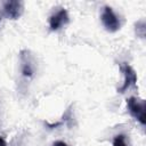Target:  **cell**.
I'll list each match as a JSON object with an SVG mask.
<instances>
[{"instance_id": "6da1fadb", "label": "cell", "mask_w": 146, "mask_h": 146, "mask_svg": "<svg viewBox=\"0 0 146 146\" xmlns=\"http://www.w3.org/2000/svg\"><path fill=\"white\" fill-rule=\"evenodd\" d=\"M127 107L132 117H135L141 125H145V100L138 97H130L127 99Z\"/></svg>"}, {"instance_id": "8992f818", "label": "cell", "mask_w": 146, "mask_h": 146, "mask_svg": "<svg viewBox=\"0 0 146 146\" xmlns=\"http://www.w3.org/2000/svg\"><path fill=\"white\" fill-rule=\"evenodd\" d=\"M19 58H21V68H22L23 76L32 78L34 74V65H33V60L30 55V51L22 50Z\"/></svg>"}, {"instance_id": "7a4b0ae2", "label": "cell", "mask_w": 146, "mask_h": 146, "mask_svg": "<svg viewBox=\"0 0 146 146\" xmlns=\"http://www.w3.org/2000/svg\"><path fill=\"white\" fill-rule=\"evenodd\" d=\"M102 23L105 27L106 31L113 33V32H116L120 26H121V23H120V19L119 17L115 15V13L113 11V9L108 6H105L104 9H103V13H102Z\"/></svg>"}, {"instance_id": "277c9868", "label": "cell", "mask_w": 146, "mask_h": 146, "mask_svg": "<svg viewBox=\"0 0 146 146\" xmlns=\"http://www.w3.org/2000/svg\"><path fill=\"white\" fill-rule=\"evenodd\" d=\"M68 21H70V17L66 9L60 8L49 17V27L51 31H57L64 25H66Z\"/></svg>"}, {"instance_id": "9c48e42d", "label": "cell", "mask_w": 146, "mask_h": 146, "mask_svg": "<svg viewBox=\"0 0 146 146\" xmlns=\"http://www.w3.org/2000/svg\"><path fill=\"white\" fill-rule=\"evenodd\" d=\"M0 146H7V143L5 141V139L0 136Z\"/></svg>"}, {"instance_id": "5b68a950", "label": "cell", "mask_w": 146, "mask_h": 146, "mask_svg": "<svg viewBox=\"0 0 146 146\" xmlns=\"http://www.w3.org/2000/svg\"><path fill=\"white\" fill-rule=\"evenodd\" d=\"M3 11H5L6 16L9 17L10 19H18L24 11L23 2L17 1V0L7 1L3 5Z\"/></svg>"}, {"instance_id": "52a82bcc", "label": "cell", "mask_w": 146, "mask_h": 146, "mask_svg": "<svg viewBox=\"0 0 146 146\" xmlns=\"http://www.w3.org/2000/svg\"><path fill=\"white\" fill-rule=\"evenodd\" d=\"M113 146H129L124 135H116L113 139Z\"/></svg>"}, {"instance_id": "ba28073f", "label": "cell", "mask_w": 146, "mask_h": 146, "mask_svg": "<svg viewBox=\"0 0 146 146\" xmlns=\"http://www.w3.org/2000/svg\"><path fill=\"white\" fill-rule=\"evenodd\" d=\"M52 146H68L66 143H64V141H62V140H57V141H55L54 144H52Z\"/></svg>"}, {"instance_id": "30bf717a", "label": "cell", "mask_w": 146, "mask_h": 146, "mask_svg": "<svg viewBox=\"0 0 146 146\" xmlns=\"http://www.w3.org/2000/svg\"><path fill=\"white\" fill-rule=\"evenodd\" d=\"M0 19H1V18H0Z\"/></svg>"}, {"instance_id": "3957f363", "label": "cell", "mask_w": 146, "mask_h": 146, "mask_svg": "<svg viewBox=\"0 0 146 146\" xmlns=\"http://www.w3.org/2000/svg\"><path fill=\"white\" fill-rule=\"evenodd\" d=\"M120 71L122 72L124 79H123V83L120 88H117V92H124L125 90H128L130 87H135L137 83V74L135 72V70L128 64V63H120Z\"/></svg>"}]
</instances>
